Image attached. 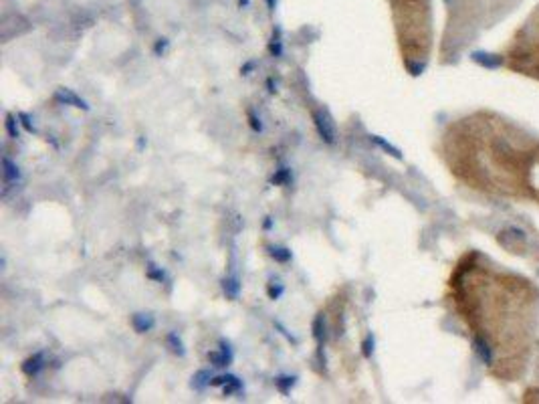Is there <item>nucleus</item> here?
I'll return each instance as SVG.
<instances>
[{"mask_svg": "<svg viewBox=\"0 0 539 404\" xmlns=\"http://www.w3.org/2000/svg\"><path fill=\"white\" fill-rule=\"evenodd\" d=\"M266 87H268V91H271V93H275V91H277V89H275L277 85H273V79H268V81H266Z\"/></svg>", "mask_w": 539, "mask_h": 404, "instance_id": "31", "label": "nucleus"}, {"mask_svg": "<svg viewBox=\"0 0 539 404\" xmlns=\"http://www.w3.org/2000/svg\"><path fill=\"white\" fill-rule=\"evenodd\" d=\"M222 390H224V396H232V394H238V392H242V380L238 378V376H230V380L222 386Z\"/></svg>", "mask_w": 539, "mask_h": 404, "instance_id": "19", "label": "nucleus"}, {"mask_svg": "<svg viewBox=\"0 0 539 404\" xmlns=\"http://www.w3.org/2000/svg\"><path fill=\"white\" fill-rule=\"evenodd\" d=\"M21 178H23V174H21L19 164L13 162V160L5 154V156H3V182H5V186L9 188L11 184H19Z\"/></svg>", "mask_w": 539, "mask_h": 404, "instance_id": "7", "label": "nucleus"}, {"mask_svg": "<svg viewBox=\"0 0 539 404\" xmlns=\"http://www.w3.org/2000/svg\"><path fill=\"white\" fill-rule=\"evenodd\" d=\"M55 101H59V103H63V105H73V107L83 109V111L89 109L87 101H85L83 97H79L75 91H71V89H59V91L55 93Z\"/></svg>", "mask_w": 539, "mask_h": 404, "instance_id": "8", "label": "nucleus"}, {"mask_svg": "<svg viewBox=\"0 0 539 404\" xmlns=\"http://www.w3.org/2000/svg\"><path fill=\"white\" fill-rule=\"evenodd\" d=\"M268 51H271V55L273 57H277V59H281L283 57V43H281V39L277 37H273V41H271V45H268Z\"/></svg>", "mask_w": 539, "mask_h": 404, "instance_id": "24", "label": "nucleus"}, {"mask_svg": "<svg viewBox=\"0 0 539 404\" xmlns=\"http://www.w3.org/2000/svg\"><path fill=\"white\" fill-rule=\"evenodd\" d=\"M370 140H372V142H374V144H376V146H380V148H382V150H386V152H388V154H392V156H394V158H400V152H398V150H396V148H394V146H390V144H388V142H386V140H382V138H380V136H370Z\"/></svg>", "mask_w": 539, "mask_h": 404, "instance_id": "20", "label": "nucleus"}, {"mask_svg": "<svg viewBox=\"0 0 539 404\" xmlns=\"http://www.w3.org/2000/svg\"><path fill=\"white\" fill-rule=\"evenodd\" d=\"M271 257L277 261V263H289L291 259H293V253H291V249H287V247H271Z\"/></svg>", "mask_w": 539, "mask_h": 404, "instance_id": "17", "label": "nucleus"}, {"mask_svg": "<svg viewBox=\"0 0 539 404\" xmlns=\"http://www.w3.org/2000/svg\"><path fill=\"white\" fill-rule=\"evenodd\" d=\"M210 380H212V376H210L208 370H198V372L192 376V388H194V390H204V388L210 384Z\"/></svg>", "mask_w": 539, "mask_h": 404, "instance_id": "15", "label": "nucleus"}, {"mask_svg": "<svg viewBox=\"0 0 539 404\" xmlns=\"http://www.w3.org/2000/svg\"><path fill=\"white\" fill-rule=\"evenodd\" d=\"M271 182H273L275 186H287V184L291 182V170H289V168H285V166H281V168H279V170L273 174Z\"/></svg>", "mask_w": 539, "mask_h": 404, "instance_id": "18", "label": "nucleus"}, {"mask_svg": "<svg viewBox=\"0 0 539 404\" xmlns=\"http://www.w3.org/2000/svg\"><path fill=\"white\" fill-rule=\"evenodd\" d=\"M230 376H232V374H220V376H214V378L210 380V386H224V384L230 380Z\"/></svg>", "mask_w": 539, "mask_h": 404, "instance_id": "26", "label": "nucleus"}, {"mask_svg": "<svg viewBox=\"0 0 539 404\" xmlns=\"http://www.w3.org/2000/svg\"><path fill=\"white\" fill-rule=\"evenodd\" d=\"M275 328L281 332V336H285V338H287V342H291L293 346H297V340H295V338H293V336H291V334H289V332H287V330H285V328H283L279 321H275Z\"/></svg>", "mask_w": 539, "mask_h": 404, "instance_id": "27", "label": "nucleus"}, {"mask_svg": "<svg viewBox=\"0 0 539 404\" xmlns=\"http://www.w3.org/2000/svg\"><path fill=\"white\" fill-rule=\"evenodd\" d=\"M19 119H21V125L29 131V133H37V127H35V123H33V119H31V115L29 113H25V111H21L19 113Z\"/></svg>", "mask_w": 539, "mask_h": 404, "instance_id": "22", "label": "nucleus"}, {"mask_svg": "<svg viewBox=\"0 0 539 404\" xmlns=\"http://www.w3.org/2000/svg\"><path fill=\"white\" fill-rule=\"evenodd\" d=\"M154 326H156V319L150 313H133L131 315V328L138 334H148L154 330Z\"/></svg>", "mask_w": 539, "mask_h": 404, "instance_id": "9", "label": "nucleus"}, {"mask_svg": "<svg viewBox=\"0 0 539 404\" xmlns=\"http://www.w3.org/2000/svg\"><path fill=\"white\" fill-rule=\"evenodd\" d=\"M240 289H242V285H240L238 275H230V277H224V279H222V291H224V295H226L230 301H236V299H238Z\"/></svg>", "mask_w": 539, "mask_h": 404, "instance_id": "10", "label": "nucleus"}, {"mask_svg": "<svg viewBox=\"0 0 539 404\" xmlns=\"http://www.w3.org/2000/svg\"><path fill=\"white\" fill-rule=\"evenodd\" d=\"M446 162L471 188L509 198H533L539 142L495 113H475L446 133Z\"/></svg>", "mask_w": 539, "mask_h": 404, "instance_id": "2", "label": "nucleus"}, {"mask_svg": "<svg viewBox=\"0 0 539 404\" xmlns=\"http://www.w3.org/2000/svg\"><path fill=\"white\" fill-rule=\"evenodd\" d=\"M262 226H264V230H268V228H271V226H273V220H271V216H266V218H264V222H262Z\"/></svg>", "mask_w": 539, "mask_h": 404, "instance_id": "30", "label": "nucleus"}, {"mask_svg": "<svg viewBox=\"0 0 539 404\" xmlns=\"http://www.w3.org/2000/svg\"><path fill=\"white\" fill-rule=\"evenodd\" d=\"M248 125L252 127V131H256V133H260L262 131V121H260V117L252 111V109H248Z\"/></svg>", "mask_w": 539, "mask_h": 404, "instance_id": "23", "label": "nucleus"}, {"mask_svg": "<svg viewBox=\"0 0 539 404\" xmlns=\"http://www.w3.org/2000/svg\"><path fill=\"white\" fill-rule=\"evenodd\" d=\"M208 360L214 368H228L234 360V352H232V346L226 342V340H220V350H214L208 354Z\"/></svg>", "mask_w": 539, "mask_h": 404, "instance_id": "5", "label": "nucleus"}, {"mask_svg": "<svg viewBox=\"0 0 539 404\" xmlns=\"http://www.w3.org/2000/svg\"><path fill=\"white\" fill-rule=\"evenodd\" d=\"M374 344H376V340H374V336L372 334H368L366 336V340H364V344H362V354H364V358H372V354H374Z\"/></svg>", "mask_w": 539, "mask_h": 404, "instance_id": "21", "label": "nucleus"}, {"mask_svg": "<svg viewBox=\"0 0 539 404\" xmlns=\"http://www.w3.org/2000/svg\"><path fill=\"white\" fill-rule=\"evenodd\" d=\"M166 47H168V41L164 39V43H158V45H156V55H162V53L166 51Z\"/></svg>", "mask_w": 539, "mask_h": 404, "instance_id": "29", "label": "nucleus"}, {"mask_svg": "<svg viewBox=\"0 0 539 404\" xmlns=\"http://www.w3.org/2000/svg\"><path fill=\"white\" fill-rule=\"evenodd\" d=\"M166 346H168V348H170V352H172V354H176V356H184V354H186L182 340H180V338H178V334H174V332H170V334L166 336Z\"/></svg>", "mask_w": 539, "mask_h": 404, "instance_id": "14", "label": "nucleus"}, {"mask_svg": "<svg viewBox=\"0 0 539 404\" xmlns=\"http://www.w3.org/2000/svg\"><path fill=\"white\" fill-rule=\"evenodd\" d=\"M283 291H285V287H283L281 283L271 285V287H268V297H271V299H279V297L283 295Z\"/></svg>", "mask_w": 539, "mask_h": 404, "instance_id": "25", "label": "nucleus"}, {"mask_svg": "<svg viewBox=\"0 0 539 404\" xmlns=\"http://www.w3.org/2000/svg\"><path fill=\"white\" fill-rule=\"evenodd\" d=\"M45 368H47V354H45L43 350H41V352H35L33 356H29V358L23 362V366H21V370H23L29 378L39 376Z\"/></svg>", "mask_w": 539, "mask_h": 404, "instance_id": "6", "label": "nucleus"}, {"mask_svg": "<svg viewBox=\"0 0 539 404\" xmlns=\"http://www.w3.org/2000/svg\"><path fill=\"white\" fill-rule=\"evenodd\" d=\"M313 123H315V129L319 133V138L327 146H333L337 142V129H335L333 117L329 115L327 109H315L313 111Z\"/></svg>", "mask_w": 539, "mask_h": 404, "instance_id": "4", "label": "nucleus"}, {"mask_svg": "<svg viewBox=\"0 0 539 404\" xmlns=\"http://www.w3.org/2000/svg\"><path fill=\"white\" fill-rule=\"evenodd\" d=\"M451 293L489 374L501 382L521 380L535 348L539 289L481 253H469L451 277Z\"/></svg>", "mask_w": 539, "mask_h": 404, "instance_id": "1", "label": "nucleus"}, {"mask_svg": "<svg viewBox=\"0 0 539 404\" xmlns=\"http://www.w3.org/2000/svg\"><path fill=\"white\" fill-rule=\"evenodd\" d=\"M146 277H148V279H152V281H158V283H164V281L168 279V275H166L164 269H162V267H158V265H154V263H148Z\"/></svg>", "mask_w": 539, "mask_h": 404, "instance_id": "16", "label": "nucleus"}, {"mask_svg": "<svg viewBox=\"0 0 539 404\" xmlns=\"http://www.w3.org/2000/svg\"><path fill=\"white\" fill-rule=\"evenodd\" d=\"M254 67H256V61H248V63H244V65L240 67V73H242V75H250V73L254 71Z\"/></svg>", "mask_w": 539, "mask_h": 404, "instance_id": "28", "label": "nucleus"}, {"mask_svg": "<svg viewBox=\"0 0 539 404\" xmlns=\"http://www.w3.org/2000/svg\"><path fill=\"white\" fill-rule=\"evenodd\" d=\"M311 336H313V340L323 348V344H325V340H327V326H325V315H323V313H319V315L313 319V324H311Z\"/></svg>", "mask_w": 539, "mask_h": 404, "instance_id": "11", "label": "nucleus"}, {"mask_svg": "<svg viewBox=\"0 0 539 404\" xmlns=\"http://www.w3.org/2000/svg\"><path fill=\"white\" fill-rule=\"evenodd\" d=\"M295 384H297V376H291V374H281V376L275 378V388H277L283 396L291 394V390L295 388Z\"/></svg>", "mask_w": 539, "mask_h": 404, "instance_id": "12", "label": "nucleus"}, {"mask_svg": "<svg viewBox=\"0 0 539 404\" xmlns=\"http://www.w3.org/2000/svg\"><path fill=\"white\" fill-rule=\"evenodd\" d=\"M21 119H19V115L15 117L13 113H7V121H5V129H7V133H9V138H13V140H19L21 138Z\"/></svg>", "mask_w": 539, "mask_h": 404, "instance_id": "13", "label": "nucleus"}, {"mask_svg": "<svg viewBox=\"0 0 539 404\" xmlns=\"http://www.w3.org/2000/svg\"><path fill=\"white\" fill-rule=\"evenodd\" d=\"M394 9L398 39L404 53V67L420 75L430 49V0H390Z\"/></svg>", "mask_w": 539, "mask_h": 404, "instance_id": "3", "label": "nucleus"}]
</instances>
